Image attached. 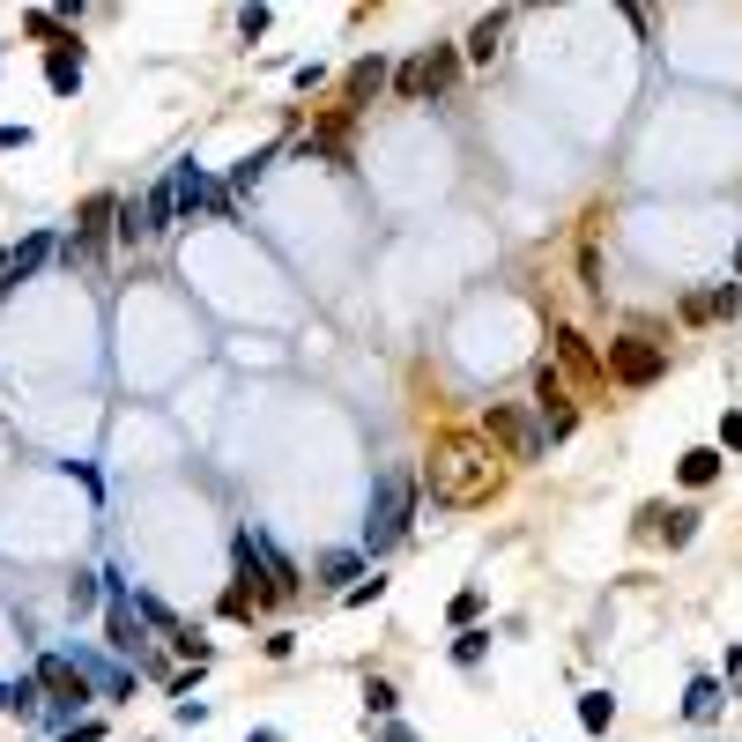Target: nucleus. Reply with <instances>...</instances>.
Returning <instances> with one entry per match:
<instances>
[{
  "label": "nucleus",
  "mask_w": 742,
  "mask_h": 742,
  "mask_svg": "<svg viewBox=\"0 0 742 742\" xmlns=\"http://www.w3.org/2000/svg\"><path fill=\"white\" fill-rule=\"evenodd\" d=\"M483 439H491V445H505L513 461H543V453H549L543 423L527 416L519 401H491V416H483Z\"/></svg>",
  "instance_id": "39448f33"
},
{
  "label": "nucleus",
  "mask_w": 742,
  "mask_h": 742,
  "mask_svg": "<svg viewBox=\"0 0 742 742\" xmlns=\"http://www.w3.org/2000/svg\"><path fill=\"white\" fill-rule=\"evenodd\" d=\"M409 513H416V475H379V497H371V519H364V549L387 557V549L409 535Z\"/></svg>",
  "instance_id": "f03ea898"
},
{
  "label": "nucleus",
  "mask_w": 742,
  "mask_h": 742,
  "mask_svg": "<svg viewBox=\"0 0 742 742\" xmlns=\"http://www.w3.org/2000/svg\"><path fill=\"white\" fill-rule=\"evenodd\" d=\"M379 594H387V579H357V587H349L342 601H349V609H364V601H379Z\"/></svg>",
  "instance_id": "c85d7f7f"
},
{
  "label": "nucleus",
  "mask_w": 742,
  "mask_h": 742,
  "mask_svg": "<svg viewBox=\"0 0 742 742\" xmlns=\"http://www.w3.org/2000/svg\"><path fill=\"white\" fill-rule=\"evenodd\" d=\"M423 60H431V90H445V82H453V68H461V60H453V45H431Z\"/></svg>",
  "instance_id": "bb28decb"
},
{
  "label": "nucleus",
  "mask_w": 742,
  "mask_h": 742,
  "mask_svg": "<svg viewBox=\"0 0 742 742\" xmlns=\"http://www.w3.org/2000/svg\"><path fill=\"white\" fill-rule=\"evenodd\" d=\"M253 609H260V594H253V587H246V579H238V587L223 594V617H238V624H246V617H253Z\"/></svg>",
  "instance_id": "393cba45"
},
{
  "label": "nucleus",
  "mask_w": 742,
  "mask_h": 742,
  "mask_svg": "<svg viewBox=\"0 0 742 742\" xmlns=\"http://www.w3.org/2000/svg\"><path fill=\"white\" fill-rule=\"evenodd\" d=\"M394 97H409V104H416V97H439V90H431V60H423V52L394 68Z\"/></svg>",
  "instance_id": "4468645a"
},
{
  "label": "nucleus",
  "mask_w": 742,
  "mask_h": 742,
  "mask_svg": "<svg viewBox=\"0 0 742 742\" xmlns=\"http://www.w3.org/2000/svg\"><path fill=\"white\" fill-rule=\"evenodd\" d=\"M742 312V290L728 282V290H698V297H683V320H735Z\"/></svg>",
  "instance_id": "9b49d317"
},
{
  "label": "nucleus",
  "mask_w": 742,
  "mask_h": 742,
  "mask_svg": "<svg viewBox=\"0 0 742 742\" xmlns=\"http://www.w3.org/2000/svg\"><path fill=\"white\" fill-rule=\"evenodd\" d=\"M483 646H491V631H461V639H453V661L475 668V661H483Z\"/></svg>",
  "instance_id": "cd10ccee"
},
{
  "label": "nucleus",
  "mask_w": 742,
  "mask_h": 742,
  "mask_svg": "<svg viewBox=\"0 0 742 742\" xmlns=\"http://www.w3.org/2000/svg\"><path fill=\"white\" fill-rule=\"evenodd\" d=\"M423 483H431L439 505H483L497 491V445L483 431H445L431 445V475Z\"/></svg>",
  "instance_id": "f257e3e1"
},
{
  "label": "nucleus",
  "mask_w": 742,
  "mask_h": 742,
  "mask_svg": "<svg viewBox=\"0 0 742 742\" xmlns=\"http://www.w3.org/2000/svg\"><path fill=\"white\" fill-rule=\"evenodd\" d=\"M238 571H246V587L260 594V609H268V601H290L297 594V571H290V557H275V543L268 535H253V527H238Z\"/></svg>",
  "instance_id": "7ed1b4c3"
},
{
  "label": "nucleus",
  "mask_w": 742,
  "mask_h": 742,
  "mask_svg": "<svg viewBox=\"0 0 742 742\" xmlns=\"http://www.w3.org/2000/svg\"><path fill=\"white\" fill-rule=\"evenodd\" d=\"M661 535H668V549H683L698 535V513L691 505H676V513H661Z\"/></svg>",
  "instance_id": "5701e85b"
},
{
  "label": "nucleus",
  "mask_w": 742,
  "mask_h": 742,
  "mask_svg": "<svg viewBox=\"0 0 742 742\" xmlns=\"http://www.w3.org/2000/svg\"><path fill=\"white\" fill-rule=\"evenodd\" d=\"M246 742H275V728H253V735H246Z\"/></svg>",
  "instance_id": "7c9ffc66"
},
{
  "label": "nucleus",
  "mask_w": 742,
  "mask_h": 742,
  "mask_svg": "<svg viewBox=\"0 0 742 742\" xmlns=\"http://www.w3.org/2000/svg\"><path fill=\"white\" fill-rule=\"evenodd\" d=\"M0 713H38V676H23V683H0Z\"/></svg>",
  "instance_id": "6ab92c4d"
},
{
  "label": "nucleus",
  "mask_w": 742,
  "mask_h": 742,
  "mask_svg": "<svg viewBox=\"0 0 742 742\" xmlns=\"http://www.w3.org/2000/svg\"><path fill=\"white\" fill-rule=\"evenodd\" d=\"M104 230H120V200H112V194L82 200V223H74V238H68L60 253H68V260H82V253H97V246H104Z\"/></svg>",
  "instance_id": "423d86ee"
},
{
  "label": "nucleus",
  "mask_w": 742,
  "mask_h": 742,
  "mask_svg": "<svg viewBox=\"0 0 742 742\" xmlns=\"http://www.w3.org/2000/svg\"><path fill=\"white\" fill-rule=\"evenodd\" d=\"M178 223V200H172V186H156V194L142 200V238H156V230H172Z\"/></svg>",
  "instance_id": "dca6fc26"
},
{
  "label": "nucleus",
  "mask_w": 742,
  "mask_h": 742,
  "mask_svg": "<svg viewBox=\"0 0 742 742\" xmlns=\"http://www.w3.org/2000/svg\"><path fill=\"white\" fill-rule=\"evenodd\" d=\"M97 579L104 571H74L68 579V609H90V601H97Z\"/></svg>",
  "instance_id": "a878e982"
},
{
  "label": "nucleus",
  "mask_w": 742,
  "mask_h": 742,
  "mask_svg": "<svg viewBox=\"0 0 742 742\" xmlns=\"http://www.w3.org/2000/svg\"><path fill=\"white\" fill-rule=\"evenodd\" d=\"M357 571H364V557H357V549H327V557H320V579H327V587H342V579H357Z\"/></svg>",
  "instance_id": "aec40b11"
},
{
  "label": "nucleus",
  "mask_w": 742,
  "mask_h": 742,
  "mask_svg": "<svg viewBox=\"0 0 742 742\" xmlns=\"http://www.w3.org/2000/svg\"><path fill=\"white\" fill-rule=\"evenodd\" d=\"M609 720H617V698H609V691H587V698H579V728H587V735H601Z\"/></svg>",
  "instance_id": "a211bd4d"
},
{
  "label": "nucleus",
  "mask_w": 742,
  "mask_h": 742,
  "mask_svg": "<svg viewBox=\"0 0 742 742\" xmlns=\"http://www.w3.org/2000/svg\"><path fill=\"white\" fill-rule=\"evenodd\" d=\"M45 253H52V238L38 230V238H30L23 253H8V282H23V275H38V260H45Z\"/></svg>",
  "instance_id": "412c9836"
},
{
  "label": "nucleus",
  "mask_w": 742,
  "mask_h": 742,
  "mask_svg": "<svg viewBox=\"0 0 742 742\" xmlns=\"http://www.w3.org/2000/svg\"><path fill=\"white\" fill-rule=\"evenodd\" d=\"M720 445H728V453H742V416H720Z\"/></svg>",
  "instance_id": "c756f323"
},
{
  "label": "nucleus",
  "mask_w": 742,
  "mask_h": 742,
  "mask_svg": "<svg viewBox=\"0 0 742 742\" xmlns=\"http://www.w3.org/2000/svg\"><path fill=\"white\" fill-rule=\"evenodd\" d=\"M0 290H8V253H0Z\"/></svg>",
  "instance_id": "473e14b6"
},
{
  "label": "nucleus",
  "mask_w": 742,
  "mask_h": 742,
  "mask_svg": "<svg viewBox=\"0 0 742 742\" xmlns=\"http://www.w3.org/2000/svg\"><path fill=\"white\" fill-rule=\"evenodd\" d=\"M735 282H742V238H735Z\"/></svg>",
  "instance_id": "2f4dec72"
},
{
  "label": "nucleus",
  "mask_w": 742,
  "mask_h": 742,
  "mask_svg": "<svg viewBox=\"0 0 742 742\" xmlns=\"http://www.w3.org/2000/svg\"><path fill=\"white\" fill-rule=\"evenodd\" d=\"M38 691L60 698V713H82V698H90V676H82L68 653H45V661H38Z\"/></svg>",
  "instance_id": "0eeeda50"
},
{
  "label": "nucleus",
  "mask_w": 742,
  "mask_h": 742,
  "mask_svg": "<svg viewBox=\"0 0 742 742\" xmlns=\"http://www.w3.org/2000/svg\"><path fill=\"white\" fill-rule=\"evenodd\" d=\"M683 713H691V720H713V713H720V683H713V676H698V683H691Z\"/></svg>",
  "instance_id": "4be33fe9"
},
{
  "label": "nucleus",
  "mask_w": 742,
  "mask_h": 742,
  "mask_svg": "<svg viewBox=\"0 0 742 742\" xmlns=\"http://www.w3.org/2000/svg\"><path fill=\"white\" fill-rule=\"evenodd\" d=\"M379 90H394V68H387L379 52H364V60H357V68L342 74V104H349V112H357V104H371V97H379Z\"/></svg>",
  "instance_id": "9d476101"
},
{
  "label": "nucleus",
  "mask_w": 742,
  "mask_h": 742,
  "mask_svg": "<svg viewBox=\"0 0 742 742\" xmlns=\"http://www.w3.org/2000/svg\"><path fill=\"white\" fill-rule=\"evenodd\" d=\"M45 82L60 90V97H68V90H82V52H74V45H52L45 52Z\"/></svg>",
  "instance_id": "ddd939ff"
},
{
  "label": "nucleus",
  "mask_w": 742,
  "mask_h": 742,
  "mask_svg": "<svg viewBox=\"0 0 742 742\" xmlns=\"http://www.w3.org/2000/svg\"><path fill=\"white\" fill-rule=\"evenodd\" d=\"M505 30H513V16H505V8H497V16H483V23L468 30V60H483V68H491L497 52H505Z\"/></svg>",
  "instance_id": "f8f14e48"
},
{
  "label": "nucleus",
  "mask_w": 742,
  "mask_h": 742,
  "mask_svg": "<svg viewBox=\"0 0 742 742\" xmlns=\"http://www.w3.org/2000/svg\"><path fill=\"white\" fill-rule=\"evenodd\" d=\"M601 371H609L617 387H653L668 371V349L653 342V334H617V342L601 349Z\"/></svg>",
  "instance_id": "20e7f679"
},
{
  "label": "nucleus",
  "mask_w": 742,
  "mask_h": 742,
  "mask_svg": "<svg viewBox=\"0 0 742 742\" xmlns=\"http://www.w3.org/2000/svg\"><path fill=\"white\" fill-rule=\"evenodd\" d=\"M112 646H120V653H134V646H142V624H134V601H126V587H112Z\"/></svg>",
  "instance_id": "2eb2a0df"
},
{
  "label": "nucleus",
  "mask_w": 742,
  "mask_h": 742,
  "mask_svg": "<svg viewBox=\"0 0 742 742\" xmlns=\"http://www.w3.org/2000/svg\"><path fill=\"white\" fill-rule=\"evenodd\" d=\"M557 371L565 379H579V387H601L609 371H601V357H594V342L579 334V327H557Z\"/></svg>",
  "instance_id": "6e6552de"
},
{
  "label": "nucleus",
  "mask_w": 742,
  "mask_h": 742,
  "mask_svg": "<svg viewBox=\"0 0 742 742\" xmlns=\"http://www.w3.org/2000/svg\"><path fill=\"white\" fill-rule=\"evenodd\" d=\"M172 200H178V216H194V208H230V194H223L216 178L200 172V164H178V178H172Z\"/></svg>",
  "instance_id": "1a4fd4ad"
},
{
  "label": "nucleus",
  "mask_w": 742,
  "mask_h": 742,
  "mask_svg": "<svg viewBox=\"0 0 742 742\" xmlns=\"http://www.w3.org/2000/svg\"><path fill=\"white\" fill-rule=\"evenodd\" d=\"M394 705H401V698H394V683H387V676H371V683H364V713H379V720H387Z\"/></svg>",
  "instance_id": "b1692460"
},
{
  "label": "nucleus",
  "mask_w": 742,
  "mask_h": 742,
  "mask_svg": "<svg viewBox=\"0 0 742 742\" xmlns=\"http://www.w3.org/2000/svg\"><path fill=\"white\" fill-rule=\"evenodd\" d=\"M676 475H683L691 491H705V483L720 475V453H713V445H698V453H683V468H676Z\"/></svg>",
  "instance_id": "f3484780"
}]
</instances>
